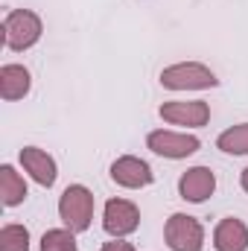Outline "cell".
Segmentation results:
<instances>
[{"label":"cell","instance_id":"8","mask_svg":"<svg viewBox=\"0 0 248 251\" xmlns=\"http://www.w3.org/2000/svg\"><path fill=\"white\" fill-rule=\"evenodd\" d=\"M152 167L137 158V155H123L111 164V181L120 184L125 190H140V187H149L152 184Z\"/></svg>","mask_w":248,"mask_h":251},{"label":"cell","instance_id":"12","mask_svg":"<svg viewBox=\"0 0 248 251\" xmlns=\"http://www.w3.org/2000/svg\"><path fill=\"white\" fill-rule=\"evenodd\" d=\"M29 85H32V76L24 64H3L0 67V97L6 102L24 100L29 94Z\"/></svg>","mask_w":248,"mask_h":251},{"label":"cell","instance_id":"1","mask_svg":"<svg viewBox=\"0 0 248 251\" xmlns=\"http://www.w3.org/2000/svg\"><path fill=\"white\" fill-rule=\"evenodd\" d=\"M41 32H44V24L32 9H12L3 18V41L15 53H24L32 44H38Z\"/></svg>","mask_w":248,"mask_h":251},{"label":"cell","instance_id":"9","mask_svg":"<svg viewBox=\"0 0 248 251\" xmlns=\"http://www.w3.org/2000/svg\"><path fill=\"white\" fill-rule=\"evenodd\" d=\"M21 167L41 187H53L56 178H59V167H56L53 155L44 152V149H38V146H24L21 149Z\"/></svg>","mask_w":248,"mask_h":251},{"label":"cell","instance_id":"6","mask_svg":"<svg viewBox=\"0 0 248 251\" xmlns=\"http://www.w3.org/2000/svg\"><path fill=\"white\" fill-rule=\"evenodd\" d=\"M146 146L155 155H161V158L181 161V158H190V155L198 152L201 140L196 134H181V131H164V128H158V131H149Z\"/></svg>","mask_w":248,"mask_h":251},{"label":"cell","instance_id":"7","mask_svg":"<svg viewBox=\"0 0 248 251\" xmlns=\"http://www.w3.org/2000/svg\"><path fill=\"white\" fill-rule=\"evenodd\" d=\"M161 120L173 126H187V128H201L210 120V105L201 100H173L158 108Z\"/></svg>","mask_w":248,"mask_h":251},{"label":"cell","instance_id":"10","mask_svg":"<svg viewBox=\"0 0 248 251\" xmlns=\"http://www.w3.org/2000/svg\"><path fill=\"white\" fill-rule=\"evenodd\" d=\"M213 190H216V176L210 167H190L178 178V196L184 201H193V204L207 201L213 196Z\"/></svg>","mask_w":248,"mask_h":251},{"label":"cell","instance_id":"3","mask_svg":"<svg viewBox=\"0 0 248 251\" xmlns=\"http://www.w3.org/2000/svg\"><path fill=\"white\" fill-rule=\"evenodd\" d=\"M161 85L170 88V91H204V88H216L219 79L207 64L178 62L161 70Z\"/></svg>","mask_w":248,"mask_h":251},{"label":"cell","instance_id":"18","mask_svg":"<svg viewBox=\"0 0 248 251\" xmlns=\"http://www.w3.org/2000/svg\"><path fill=\"white\" fill-rule=\"evenodd\" d=\"M240 184H243V190L248 193V167L243 170V176H240Z\"/></svg>","mask_w":248,"mask_h":251},{"label":"cell","instance_id":"16","mask_svg":"<svg viewBox=\"0 0 248 251\" xmlns=\"http://www.w3.org/2000/svg\"><path fill=\"white\" fill-rule=\"evenodd\" d=\"M41 251H79L76 234L70 228H50L41 237Z\"/></svg>","mask_w":248,"mask_h":251},{"label":"cell","instance_id":"4","mask_svg":"<svg viewBox=\"0 0 248 251\" xmlns=\"http://www.w3.org/2000/svg\"><path fill=\"white\" fill-rule=\"evenodd\" d=\"M164 240L173 251H201L204 249V228L196 216L173 213L164 225Z\"/></svg>","mask_w":248,"mask_h":251},{"label":"cell","instance_id":"14","mask_svg":"<svg viewBox=\"0 0 248 251\" xmlns=\"http://www.w3.org/2000/svg\"><path fill=\"white\" fill-rule=\"evenodd\" d=\"M216 146L225 155H248V123L231 126L216 137Z\"/></svg>","mask_w":248,"mask_h":251},{"label":"cell","instance_id":"2","mask_svg":"<svg viewBox=\"0 0 248 251\" xmlns=\"http://www.w3.org/2000/svg\"><path fill=\"white\" fill-rule=\"evenodd\" d=\"M59 216H62L64 228H70L73 234L88 231L94 219V193L85 184H70L59 199Z\"/></svg>","mask_w":248,"mask_h":251},{"label":"cell","instance_id":"15","mask_svg":"<svg viewBox=\"0 0 248 251\" xmlns=\"http://www.w3.org/2000/svg\"><path fill=\"white\" fill-rule=\"evenodd\" d=\"M0 251H29V231L18 222H6L0 228Z\"/></svg>","mask_w":248,"mask_h":251},{"label":"cell","instance_id":"11","mask_svg":"<svg viewBox=\"0 0 248 251\" xmlns=\"http://www.w3.org/2000/svg\"><path fill=\"white\" fill-rule=\"evenodd\" d=\"M213 249L216 251H248V225L237 216L222 219L213 228Z\"/></svg>","mask_w":248,"mask_h":251},{"label":"cell","instance_id":"5","mask_svg":"<svg viewBox=\"0 0 248 251\" xmlns=\"http://www.w3.org/2000/svg\"><path fill=\"white\" fill-rule=\"evenodd\" d=\"M102 228L114 240H123L128 234H134L140 228V210H137V204L128 201V199H108L105 210H102Z\"/></svg>","mask_w":248,"mask_h":251},{"label":"cell","instance_id":"17","mask_svg":"<svg viewBox=\"0 0 248 251\" xmlns=\"http://www.w3.org/2000/svg\"><path fill=\"white\" fill-rule=\"evenodd\" d=\"M99 251H137L131 243H125V240H111V243H105Z\"/></svg>","mask_w":248,"mask_h":251},{"label":"cell","instance_id":"13","mask_svg":"<svg viewBox=\"0 0 248 251\" xmlns=\"http://www.w3.org/2000/svg\"><path fill=\"white\" fill-rule=\"evenodd\" d=\"M24 199H26V181H24V176L12 164H3L0 167V201L6 207H18Z\"/></svg>","mask_w":248,"mask_h":251}]
</instances>
